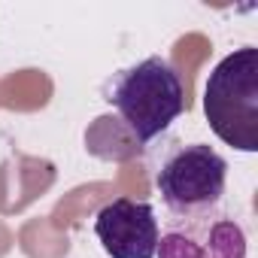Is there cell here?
<instances>
[{
  "label": "cell",
  "instance_id": "obj_3",
  "mask_svg": "<svg viewBox=\"0 0 258 258\" xmlns=\"http://www.w3.org/2000/svg\"><path fill=\"white\" fill-rule=\"evenodd\" d=\"M155 185L170 219H204L219 213L228 161L207 143L173 146L155 173Z\"/></svg>",
  "mask_w": 258,
  "mask_h": 258
},
{
  "label": "cell",
  "instance_id": "obj_2",
  "mask_svg": "<svg viewBox=\"0 0 258 258\" xmlns=\"http://www.w3.org/2000/svg\"><path fill=\"white\" fill-rule=\"evenodd\" d=\"M204 112L213 134L240 149L258 152V49L243 46L225 55L204 88Z\"/></svg>",
  "mask_w": 258,
  "mask_h": 258
},
{
  "label": "cell",
  "instance_id": "obj_1",
  "mask_svg": "<svg viewBox=\"0 0 258 258\" xmlns=\"http://www.w3.org/2000/svg\"><path fill=\"white\" fill-rule=\"evenodd\" d=\"M106 100L121 115L137 143H152L182 115L185 88L173 64L161 55H149L115 73L106 88Z\"/></svg>",
  "mask_w": 258,
  "mask_h": 258
},
{
  "label": "cell",
  "instance_id": "obj_5",
  "mask_svg": "<svg viewBox=\"0 0 258 258\" xmlns=\"http://www.w3.org/2000/svg\"><path fill=\"white\" fill-rule=\"evenodd\" d=\"M158 258H246V234L240 222L213 213L204 219H170L158 237Z\"/></svg>",
  "mask_w": 258,
  "mask_h": 258
},
{
  "label": "cell",
  "instance_id": "obj_4",
  "mask_svg": "<svg viewBox=\"0 0 258 258\" xmlns=\"http://www.w3.org/2000/svg\"><path fill=\"white\" fill-rule=\"evenodd\" d=\"M94 234L109 258H155L161 228L149 201L115 198L97 210Z\"/></svg>",
  "mask_w": 258,
  "mask_h": 258
}]
</instances>
